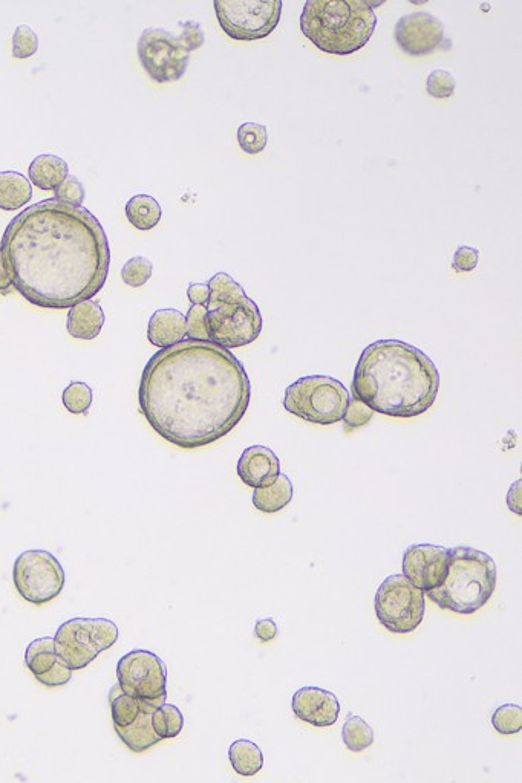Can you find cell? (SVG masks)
<instances>
[{
    "instance_id": "obj_13",
    "label": "cell",
    "mask_w": 522,
    "mask_h": 783,
    "mask_svg": "<svg viewBox=\"0 0 522 783\" xmlns=\"http://www.w3.org/2000/svg\"><path fill=\"white\" fill-rule=\"evenodd\" d=\"M117 681L121 692L140 701L161 706L167 699V667L149 650H132L117 664Z\"/></svg>"
},
{
    "instance_id": "obj_11",
    "label": "cell",
    "mask_w": 522,
    "mask_h": 783,
    "mask_svg": "<svg viewBox=\"0 0 522 783\" xmlns=\"http://www.w3.org/2000/svg\"><path fill=\"white\" fill-rule=\"evenodd\" d=\"M13 582L25 602L46 605L62 594L66 582L65 569L48 551H23L14 562Z\"/></svg>"
},
{
    "instance_id": "obj_3",
    "label": "cell",
    "mask_w": 522,
    "mask_h": 783,
    "mask_svg": "<svg viewBox=\"0 0 522 783\" xmlns=\"http://www.w3.org/2000/svg\"><path fill=\"white\" fill-rule=\"evenodd\" d=\"M440 381L425 352L402 340H379L357 361L353 395L382 415L415 418L434 406Z\"/></svg>"
},
{
    "instance_id": "obj_27",
    "label": "cell",
    "mask_w": 522,
    "mask_h": 783,
    "mask_svg": "<svg viewBox=\"0 0 522 783\" xmlns=\"http://www.w3.org/2000/svg\"><path fill=\"white\" fill-rule=\"evenodd\" d=\"M109 702H111V716L114 728H126L134 724L146 701H140V699L134 698V696L126 695V693L121 692L117 684V687L111 690Z\"/></svg>"
},
{
    "instance_id": "obj_22",
    "label": "cell",
    "mask_w": 522,
    "mask_h": 783,
    "mask_svg": "<svg viewBox=\"0 0 522 783\" xmlns=\"http://www.w3.org/2000/svg\"><path fill=\"white\" fill-rule=\"evenodd\" d=\"M33 198V184L14 170L0 172V210L16 212Z\"/></svg>"
},
{
    "instance_id": "obj_26",
    "label": "cell",
    "mask_w": 522,
    "mask_h": 783,
    "mask_svg": "<svg viewBox=\"0 0 522 783\" xmlns=\"http://www.w3.org/2000/svg\"><path fill=\"white\" fill-rule=\"evenodd\" d=\"M60 661L62 660L57 655L54 638H37L28 644L27 652H25V664H27L28 670L33 673L34 678L46 675Z\"/></svg>"
},
{
    "instance_id": "obj_9",
    "label": "cell",
    "mask_w": 522,
    "mask_h": 783,
    "mask_svg": "<svg viewBox=\"0 0 522 783\" xmlns=\"http://www.w3.org/2000/svg\"><path fill=\"white\" fill-rule=\"evenodd\" d=\"M222 31L238 42H253L270 36L282 17V0H215Z\"/></svg>"
},
{
    "instance_id": "obj_34",
    "label": "cell",
    "mask_w": 522,
    "mask_h": 783,
    "mask_svg": "<svg viewBox=\"0 0 522 783\" xmlns=\"http://www.w3.org/2000/svg\"><path fill=\"white\" fill-rule=\"evenodd\" d=\"M39 51V37L36 31L28 25H19L13 36L14 59H30Z\"/></svg>"
},
{
    "instance_id": "obj_18",
    "label": "cell",
    "mask_w": 522,
    "mask_h": 783,
    "mask_svg": "<svg viewBox=\"0 0 522 783\" xmlns=\"http://www.w3.org/2000/svg\"><path fill=\"white\" fill-rule=\"evenodd\" d=\"M147 338L152 345L164 349L187 338V322L177 309H158L147 325Z\"/></svg>"
},
{
    "instance_id": "obj_15",
    "label": "cell",
    "mask_w": 522,
    "mask_h": 783,
    "mask_svg": "<svg viewBox=\"0 0 522 783\" xmlns=\"http://www.w3.org/2000/svg\"><path fill=\"white\" fill-rule=\"evenodd\" d=\"M395 42L412 57L429 56L444 42V25L428 11H417L400 17L394 30Z\"/></svg>"
},
{
    "instance_id": "obj_36",
    "label": "cell",
    "mask_w": 522,
    "mask_h": 783,
    "mask_svg": "<svg viewBox=\"0 0 522 783\" xmlns=\"http://www.w3.org/2000/svg\"><path fill=\"white\" fill-rule=\"evenodd\" d=\"M372 416H374V410L369 409L365 403L357 400L353 397L350 398V403L346 407L345 415H343V426H345L346 433H350L351 430L360 429V427L366 426L371 423Z\"/></svg>"
},
{
    "instance_id": "obj_1",
    "label": "cell",
    "mask_w": 522,
    "mask_h": 783,
    "mask_svg": "<svg viewBox=\"0 0 522 783\" xmlns=\"http://www.w3.org/2000/svg\"><path fill=\"white\" fill-rule=\"evenodd\" d=\"M252 384L241 361L212 342L183 340L147 361L138 404L164 441L184 450L229 435L247 412Z\"/></svg>"
},
{
    "instance_id": "obj_24",
    "label": "cell",
    "mask_w": 522,
    "mask_h": 783,
    "mask_svg": "<svg viewBox=\"0 0 522 783\" xmlns=\"http://www.w3.org/2000/svg\"><path fill=\"white\" fill-rule=\"evenodd\" d=\"M126 218L141 231H149L160 224L163 218V208L160 202L151 195H135L126 202L124 207Z\"/></svg>"
},
{
    "instance_id": "obj_6",
    "label": "cell",
    "mask_w": 522,
    "mask_h": 783,
    "mask_svg": "<svg viewBox=\"0 0 522 783\" xmlns=\"http://www.w3.org/2000/svg\"><path fill=\"white\" fill-rule=\"evenodd\" d=\"M495 588L496 565L492 557L470 546H457L451 550L446 580L426 594L444 611L472 615L489 602Z\"/></svg>"
},
{
    "instance_id": "obj_19",
    "label": "cell",
    "mask_w": 522,
    "mask_h": 783,
    "mask_svg": "<svg viewBox=\"0 0 522 783\" xmlns=\"http://www.w3.org/2000/svg\"><path fill=\"white\" fill-rule=\"evenodd\" d=\"M105 312L95 300H85L72 306L68 312L66 329L69 335L79 340H94L105 326Z\"/></svg>"
},
{
    "instance_id": "obj_33",
    "label": "cell",
    "mask_w": 522,
    "mask_h": 783,
    "mask_svg": "<svg viewBox=\"0 0 522 783\" xmlns=\"http://www.w3.org/2000/svg\"><path fill=\"white\" fill-rule=\"evenodd\" d=\"M152 271H154V265L151 260L147 257L135 256L124 264L123 270H121V279L132 288H140L151 280Z\"/></svg>"
},
{
    "instance_id": "obj_12",
    "label": "cell",
    "mask_w": 522,
    "mask_h": 783,
    "mask_svg": "<svg viewBox=\"0 0 522 783\" xmlns=\"http://www.w3.org/2000/svg\"><path fill=\"white\" fill-rule=\"evenodd\" d=\"M137 52L144 71L157 83L183 78L192 54L180 36L163 28H146L138 39Z\"/></svg>"
},
{
    "instance_id": "obj_4",
    "label": "cell",
    "mask_w": 522,
    "mask_h": 783,
    "mask_svg": "<svg viewBox=\"0 0 522 783\" xmlns=\"http://www.w3.org/2000/svg\"><path fill=\"white\" fill-rule=\"evenodd\" d=\"M374 7L365 0H308L301 16L304 36L327 54L350 56L376 31Z\"/></svg>"
},
{
    "instance_id": "obj_8",
    "label": "cell",
    "mask_w": 522,
    "mask_h": 783,
    "mask_svg": "<svg viewBox=\"0 0 522 783\" xmlns=\"http://www.w3.org/2000/svg\"><path fill=\"white\" fill-rule=\"evenodd\" d=\"M118 626L108 618H72L54 637L60 660L71 670H83L118 641Z\"/></svg>"
},
{
    "instance_id": "obj_41",
    "label": "cell",
    "mask_w": 522,
    "mask_h": 783,
    "mask_svg": "<svg viewBox=\"0 0 522 783\" xmlns=\"http://www.w3.org/2000/svg\"><path fill=\"white\" fill-rule=\"evenodd\" d=\"M278 634V624H276V621L273 620V618H264V620H259L258 623H256L255 635L262 643H270V641H273L278 637Z\"/></svg>"
},
{
    "instance_id": "obj_5",
    "label": "cell",
    "mask_w": 522,
    "mask_h": 783,
    "mask_svg": "<svg viewBox=\"0 0 522 783\" xmlns=\"http://www.w3.org/2000/svg\"><path fill=\"white\" fill-rule=\"evenodd\" d=\"M207 285L209 342L226 349L242 348L256 342L262 332L261 311L245 294L244 288L226 273L215 274Z\"/></svg>"
},
{
    "instance_id": "obj_23",
    "label": "cell",
    "mask_w": 522,
    "mask_h": 783,
    "mask_svg": "<svg viewBox=\"0 0 522 783\" xmlns=\"http://www.w3.org/2000/svg\"><path fill=\"white\" fill-rule=\"evenodd\" d=\"M294 488L287 475H279L275 484L253 491V505L265 514H275L284 510L293 501Z\"/></svg>"
},
{
    "instance_id": "obj_30",
    "label": "cell",
    "mask_w": 522,
    "mask_h": 783,
    "mask_svg": "<svg viewBox=\"0 0 522 783\" xmlns=\"http://www.w3.org/2000/svg\"><path fill=\"white\" fill-rule=\"evenodd\" d=\"M92 398L91 387L83 381H72L62 395L63 406L72 415H86L91 409Z\"/></svg>"
},
{
    "instance_id": "obj_32",
    "label": "cell",
    "mask_w": 522,
    "mask_h": 783,
    "mask_svg": "<svg viewBox=\"0 0 522 783\" xmlns=\"http://www.w3.org/2000/svg\"><path fill=\"white\" fill-rule=\"evenodd\" d=\"M492 725L500 735H516L522 728V709L515 704H504L492 715Z\"/></svg>"
},
{
    "instance_id": "obj_29",
    "label": "cell",
    "mask_w": 522,
    "mask_h": 783,
    "mask_svg": "<svg viewBox=\"0 0 522 783\" xmlns=\"http://www.w3.org/2000/svg\"><path fill=\"white\" fill-rule=\"evenodd\" d=\"M343 744L353 753H360L374 744V732L371 725L360 718V716L351 715L346 719L342 728Z\"/></svg>"
},
{
    "instance_id": "obj_38",
    "label": "cell",
    "mask_w": 522,
    "mask_h": 783,
    "mask_svg": "<svg viewBox=\"0 0 522 783\" xmlns=\"http://www.w3.org/2000/svg\"><path fill=\"white\" fill-rule=\"evenodd\" d=\"M207 308L206 305H192L187 312V338L189 340H200V342H209L206 326Z\"/></svg>"
},
{
    "instance_id": "obj_43",
    "label": "cell",
    "mask_w": 522,
    "mask_h": 783,
    "mask_svg": "<svg viewBox=\"0 0 522 783\" xmlns=\"http://www.w3.org/2000/svg\"><path fill=\"white\" fill-rule=\"evenodd\" d=\"M13 290V282H11L10 274H8L7 268H5L4 259H2V253H0V294L7 296Z\"/></svg>"
},
{
    "instance_id": "obj_28",
    "label": "cell",
    "mask_w": 522,
    "mask_h": 783,
    "mask_svg": "<svg viewBox=\"0 0 522 783\" xmlns=\"http://www.w3.org/2000/svg\"><path fill=\"white\" fill-rule=\"evenodd\" d=\"M152 728L161 741L177 738L184 728L183 713L177 706L164 702L152 713Z\"/></svg>"
},
{
    "instance_id": "obj_25",
    "label": "cell",
    "mask_w": 522,
    "mask_h": 783,
    "mask_svg": "<svg viewBox=\"0 0 522 783\" xmlns=\"http://www.w3.org/2000/svg\"><path fill=\"white\" fill-rule=\"evenodd\" d=\"M229 759L239 776L252 777L264 767V754L255 742L238 739L229 748Z\"/></svg>"
},
{
    "instance_id": "obj_16",
    "label": "cell",
    "mask_w": 522,
    "mask_h": 783,
    "mask_svg": "<svg viewBox=\"0 0 522 783\" xmlns=\"http://www.w3.org/2000/svg\"><path fill=\"white\" fill-rule=\"evenodd\" d=\"M297 719L313 727H331L340 715L339 699L330 690L307 686L297 690L291 701Z\"/></svg>"
},
{
    "instance_id": "obj_39",
    "label": "cell",
    "mask_w": 522,
    "mask_h": 783,
    "mask_svg": "<svg viewBox=\"0 0 522 783\" xmlns=\"http://www.w3.org/2000/svg\"><path fill=\"white\" fill-rule=\"evenodd\" d=\"M178 26H180L181 30L178 36H180L181 42L187 46L190 52L200 49L206 42V34H204L201 23L195 22V20H187V22L178 23Z\"/></svg>"
},
{
    "instance_id": "obj_31",
    "label": "cell",
    "mask_w": 522,
    "mask_h": 783,
    "mask_svg": "<svg viewBox=\"0 0 522 783\" xmlns=\"http://www.w3.org/2000/svg\"><path fill=\"white\" fill-rule=\"evenodd\" d=\"M239 147L248 155L264 152L268 143L267 126L259 123H244L238 129Z\"/></svg>"
},
{
    "instance_id": "obj_20",
    "label": "cell",
    "mask_w": 522,
    "mask_h": 783,
    "mask_svg": "<svg viewBox=\"0 0 522 783\" xmlns=\"http://www.w3.org/2000/svg\"><path fill=\"white\" fill-rule=\"evenodd\" d=\"M157 707V704L152 702H144L143 709L134 724L126 728H115L120 741L134 753H144L161 742L152 728V713Z\"/></svg>"
},
{
    "instance_id": "obj_7",
    "label": "cell",
    "mask_w": 522,
    "mask_h": 783,
    "mask_svg": "<svg viewBox=\"0 0 522 783\" xmlns=\"http://www.w3.org/2000/svg\"><path fill=\"white\" fill-rule=\"evenodd\" d=\"M348 403V389L328 375L299 378L285 390V410L319 426H331L342 421Z\"/></svg>"
},
{
    "instance_id": "obj_42",
    "label": "cell",
    "mask_w": 522,
    "mask_h": 783,
    "mask_svg": "<svg viewBox=\"0 0 522 783\" xmlns=\"http://www.w3.org/2000/svg\"><path fill=\"white\" fill-rule=\"evenodd\" d=\"M187 297L192 305H206L209 300V285L207 283H190Z\"/></svg>"
},
{
    "instance_id": "obj_2",
    "label": "cell",
    "mask_w": 522,
    "mask_h": 783,
    "mask_svg": "<svg viewBox=\"0 0 522 783\" xmlns=\"http://www.w3.org/2000/svg\"><path fill=\"white\" fill-rule=\"evenodd\" d=\"M0 253L14 290L31 305L71 309L105 286L111 248L89 210L57 199L25 208L8 224Z\"/></svg>"
},
{
    "instance_id": "obj_17",
    "label": "cell",
    "mask_w": 522,
    "mask_h": 783,
    "mask_svg": "<svg viewBox=\"0 0 522 783\" xmlns=\"http://www.w3.org/2000/svg\"><path fill=\"white\" fill-rule=\"evenodd\" d=\"M236 470L241 481L256 490L275 484L281 475V462L268 447L252 446L242 452Z\"/></svg>"
},
{
    "instance_id": "obj_14",
    "label": "cell",
    "mask_w": 522,
    "mask_h": 783,
    "mask_svg": "<svg viewBox=\"0 0 522 783\" xmlns=\"http://www.w3.org/2000/svg\"><path fill=\"white\" fill-rule=\"evenodd\" d=\"M449 557L451 550L444 546L411 545L403 554V576L426 594L446 580Z\"/></svg>"
},
{
    "instance_id": "obj_21",
    "label": "cell",
    "mask_w": 522,
    "mask_h": 783,
    "mask_svg": "<svg viewBox=\"0 0 522 783\" xmlns=\"http://www.w3.org/2000/svg\"><path fill=\"white\" fill-rule=\"evenodd\" d=\"M31 184L40 190L51 192L69 176V166L60 156L43 153L36 156L28 169Z\"/></svg>"
},
{
    "instance_id": "obj_35",
    "label": "cell",
    "mask_w": 522,
    "mask_h": 783,
    "mask_svg": "<svg viewBox=\"0 0 522 783\" xmlns=\"http://www.w3.org/2000/svg\"><path fill=\"white\" fill-rule=\"evenodd\" d=\"M457 80L452 72L446 69H435L429 74L426 91L434 98H449L455 94Z\"/></svg>"
},
{
    "instance_id": "obj_37",
    "label": "cell",
    "mask_w": 522,
    "mask_h": 783,
    "mask_svg": "<svg viewBox=\"0 0 522 783\" xmlns=\"http://www.w3.org/2000/svg\"><path fill=\"white\" fill-rule=\"evenodd\" d=\"M57 201L63 202V204L72 205V207H82L86 198L85 186L82 182L76 178V176H68L65 181L54 190Z\"/></svg>"
},
{
    "instance_id": "obj_10",
    "label": "cell",
    "mask_w": 522,
    "mask_h": 783,
    "mask_svg": "<svg viewBox=\"0 0 522 783\" xmlns=\"http://www.w3.org/2000/svg\"><path fill=\"white\" fill-rule=\"evenodd\" d=\"M374 608L383 628L392 634H409L425 618V592L415 588L403 574H394L377 589Z\"/></svg>"
},
{
    "instance_id": "obj_40",
    "label": "cell",
    "mask_w": 522,
    "mask_h": 783,
    "mask_svg": "<svg viewBox=\"0 0 522 783\" xmlns=\"http://www.w3.org/2000/svg\"><path fill=\"white\" fill-rule=\"evenodd\" d=\"M478 262H480V251L469 245H461L455 251L452 265L457 273H470L478 267Z\"/></svg>"
}]
</instances>
